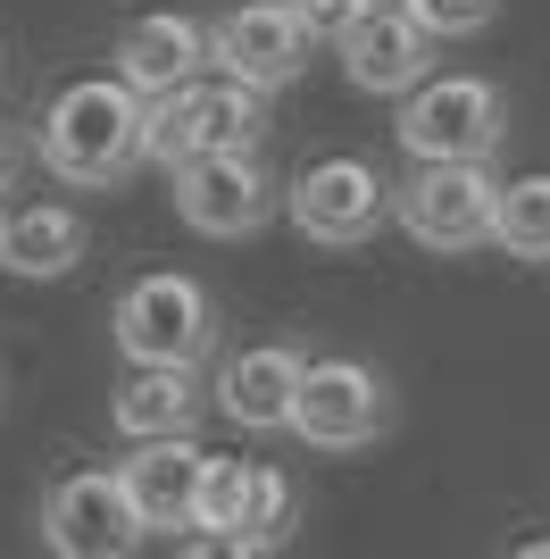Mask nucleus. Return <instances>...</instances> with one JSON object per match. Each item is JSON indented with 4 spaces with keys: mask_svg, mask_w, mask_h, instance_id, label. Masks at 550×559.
Listing matches in <instances>:
<instances>
[{
    "mask_svg": "<svg viewBox=\"0 0 550 559\" xmlns=\"http://www.w3.org/2000/svg\"><path fill=\"white\" fill-rule=\"evenodd\" d=\"M34 151L68 185H125L151 159V93H134L125 75H84L43 109Z\"/></svg>",
    "mask_w": 550,
    "mask_h": 559,
    "instance_id": "f257e3e1",
    "label": "nucleus"
},
{
    "mask_svg": "<svg viewBox=\"0 0 550 559\" xmlns=\"http://www.w3.org/2000/svg\"><path fill=\"white\" fill-rule=\"evenodd\" d=\"M492 210H501V176L492 159H417L400 185H392V217L417 251H483L492 242Z\"/></svg>",
    "mask_w": 550,
    "mask_h": 559,
    "instance_id": "f03ea898",
    "label": "nucleus"
},
{
    "mask_svg": "<svg viewBox=\"0 0 550 559\" xmlns=\"http://www.w3.org/2000/svg\"><path fill=\"white\" fill-rule=\"evenodd\" d=\"M259 134H267V93L226 68L151 93V167H183L201 151H259Z\"/></svg>",
    "mask_w": 550,
    "mask_h": 559,
    "instance_id": "7ed1b4c3",
    "label": "nucleus"
},
{
    "mask_svg": "<svg viewBox=\"0 0 550 559\" xmlns=\"http://www.w3.org/2000/svg\"><path fill=\"white\" fill-rule=\"evenodd\" d=\"M125 368L142 359H176V368H201L208 343H217V301H208L201 276H176V267H151L117 293V318H109Z\"/></svg>",
    "mask_w": 550,
    "mask_h": 559,
    "instance_id": "20e7f679",
    "label": "nucleus"
},
{
    "mask_svg": "<svg viewBox=\"0 0 550 559\" xmlns=\"http://www.w3.org/2000/svg\"><path fill=\"white\" fill-rule=\"evenodd\" d=\"M392 134L409 159H492L509 142V100L483 75H426L417 93H400Z\"/></svg>",
    "mask_w": 550,
    "mask_h": 559,
    "instance_id": "39448f33",
    "label": "nucleus"
},
{
    "mask_svg": "<svg viewBox=\"0 0 550 559\" xmlns=\"http://www.w3.org/2000/svg\"><path fill=\"white\" fill-rule=\"evenodd\" d=\"M284 217L300 226V242L359 251V242H375V226H392V185L367 159H318V167H300V176H292Z\"/></svg>",
    "mask_w": 550,
    "mask_h": 559,
    "instance_id": "423d86ee",
    "label": "nucleus"
},
{
    "mask_svg": "<svg viewBox=\"0 0 550 559\" xmlns=\"http://www.w3.org/2000/svg\"><path fill=\"white\" fill-rule=\"evenodd\" d=\"M142 535L151 526H142L134 492H125V467H75L43 501V543L59 559H125Z\"/></svg>",
    "mask_w": 550,
    "mask_h": 559,
    "instance_id": "0eeeda50",
    "label": "nucleus"
},
{
    "mask_svg": "<svg viewBox=\"0 0 550 559\" xmlns=\"http://www.w3.org/2000/svg\"><path fill=\"white\" fill-rule=\"evenodd\" d=\"M167 185H176V217L192 234H217V242L259 234L284 210V192H275V176L259 167V151H201V159L167 167Z\"/></svg>",
    "mask_w": 550,
    "mask_h": 559,
    "instance_id": "6e6552de",
    "label": "nucleus"
},
{
    "mask_svg": "<svg viewBox=\"0 0 550 559\" xmlns=\"http://www.w3.org/2000/svg\"><path fill=\"white\" fill-rule=\"evenodd\" d=\"M292 435L309 451H367L375 435H392V393L384 376L359 368V359H309L300 376V409Z\"/></svg>",
    "mask_w": 550,
    "mask_h": 559,
    "instance_id": "1a4fd4ad",
    "label": "nucleus"
},
{
    "mask_svg": "<svg viewBox=\"0 0 550 559\" xmlns=\"http://www.w3.org/2000/svg\"><path fill=\"white\" fill-rule=\"evenodd\" d=\"M208 43H217V68L226 75H242L259 93H284L309 68L318 34L292 17V0H251V9H226V17L208 25Z\"/></svg>",
    "mask_w": 550,
    "mask_h": 559,
    "instance_id": "9d476101",
    "label": "nucleus"
},
{
    "mask_svg": "<svg viewBox=\"0 0 550 559\" xmlns=\"http://www.w3.org/2000/svg\"><path fill=\"white\" fill-rule=\"evenodd\" d=\"M125 492H134V510L151 535L176 543L183 526H201V485H208V451L192 435H151V443L125 451Z\"/></svg>",
    "mask_w": 550,
    "mask_h": 559,
    "instance_id": "9b49d317",
    "label": "nucleus"
},
{
    "mask_svg": "<svg viewBox=\"0 0 550 559\" xmlns=\"http://www.w3.org/2000/svg\"><path fill=\"white\" fill-rule=\"evenodd\" d=\"M300 376L309 359L284 343H259V350H234L226 368H217V409H226L242 435H292V409H300Z\"/></svg>",
    "mask_w": 550,
    "mask_h": 559,
    "instance_id": "f8f14e48",
    "label": "nucleus"
},
{
    "mask_svg": "<svg viewBox=\"0 0 550 559\" xmlns=\"http://www.w3.org/2000/svg\"><path fill=\"white\" fill-rule=\"evenodd\" d=\"M201 68H217V43H208V25L176 17V9H151V17H134L117 34V75L134 93H176Z\"/></svg>",
    "mask_w": 550,
    "mask_h": 559,
    "instance_id": "ddd939ff",
    "label": "nucleus"
},
{
    "mask_svg": "<svg viewBox=\"0 0 550 559\" xmlns=\"http://www.w3.org/2000/svg\"><path fill=\"white\" fill-rule=\"evenodd\" d=\"M334 50H343V75L359 93H417V84L434 75V34L417 17H375V9H367Z\"/></svg>",
    "mask_w": 550,
    "mask_h": 559,
    "instance_id": "4468645a",
    "label": "nucleus"
},
{
    "mask_svg": "<svg viewBox=\"0 0 550 559\" xmlns=\"http://www.w3.org/2000/svg\"><path fill=\"white\" fill-rule=\"evenodd\" d=\"M201 409H208V393H201V376H192V368H176V359H142V368L117 384L109 426L125 435V443H151V435H192Z\"/></svg>",
    "mask_w": 550,
    "mask_h": 559,
    "instance_id": "2eb2a0df",
    "label": "nucleus"
},
{
    "mask_svg": "<svg viewBox=\"0 0 550 559\" xmlns=\"http://www.w3.org/2000/svg\"><path fill=\"white\" fill-rule=\"evenodd\" d=\"M84 242H92V226H84V210H68V201H34V210H17L9 217V276H68L75 259H84Z\"/></svg>",
    "mask_w": 550,
    "mask_h": 559,
    "instance_id": "dca6fc26",
    "label": "nucleus"
},
{
    "mask_svg": "<svg viewBox=\"0 0 550 559\" xmlns=\"http://www.w3.org/2000/svg\"><path fill=\"white\" fill-rule=\"evenodd\" d=\"M492 251L509 259H550V176H509L492 210Z\"/></svg>",
    "mask_w": 550,
    "mask_h": 559,
    "instance_id": "f3484780",
    "label": "nucleus"
},
{
    "mask_svg": "<svg viewBox=\"0 0 550 559\" xmlns=\"http://www.w3.org/2000/svg\"><path fill=\"white\" fill-rule=\"evenodd\" d=\"M292 510H300V492L284 467H259V501H251V551H275V543L292 535Z\"/></svg>",
    "mask_w": 550,
    "mask_h": 559,
    "instance_id": "a211bd4d",
    "label": "nucleus"
},
{
    "mask_svg": "<svg viewBox=\"0 0 550 559\" xmlns=\"http://www.w3.org/2000/svg\"><path fill=\"white\" fill-rule=\"evenodd\" d=\"M409 17L434 43H467V34H483V25L501 17V0H409Z\"/></svg>",
    "mask_w": 550,
    "mask_h": 559,
    "instance_id": "6ab92c4d",
    "label": "nucleus"
},
{
    "mask_svg": "<svg viewBox=\"0 0 550 559\" xmlns=\"http://www.w3.org/2000/svg\"><path fill=\"white\" fill-rule=\"evenodd\" d=\"M292 17L309 25V34H318V43H343L350 25L367 17V0H292Z\"/></svg>",
    "mask_w": 550,
    "mask_h": 559,
    "instance_id": "aec40b11",
    "label": "nucleus"
},
{
    "mask_svg": "<svg viewBox=\"0 0 550 559\" xmlns=\"http://www.w3.org/2000/svg\"><path fill=\"white\" fill-rule=\"evenodd\" d=\"M17 167H25V142H17V134H9V126H0V192L17 185Z\"/></svg>",
    "mask_w": 550,
    "mask_h": 559,
    "instance_id": "412c9836",
    "label": "nucleus"
},
{
    "mask_svg": "<svg viewBox=\"0 0 550 559\" xmlns=\"http://www.w3.org/2000/svg\"><path fill=\"white\" fill-rule=\"evenodd\" d=\"M367 9H375V17H409V0H367Z\"/></svg>",
    "mask_w": 550,
    "mask_h": 559,
    "instance_id": "4be33fe9",
    "label": "nucleus"
},
{
    "mask_svg": "<svg viewBox=\"0 0 550 559\" xmlns=\"http://www.w3.org/2000/svg\"><path fill=\"white\" fill-rule=\"evenodd\" d=\"M9 217H17V210H9V192H0V259H9Z\"/></svg>",
    "mask_w": 550,
    "mask_h": 559,
    "instance_id": "5701e85b",
    "label": "nucleus"
}]
</instances>
